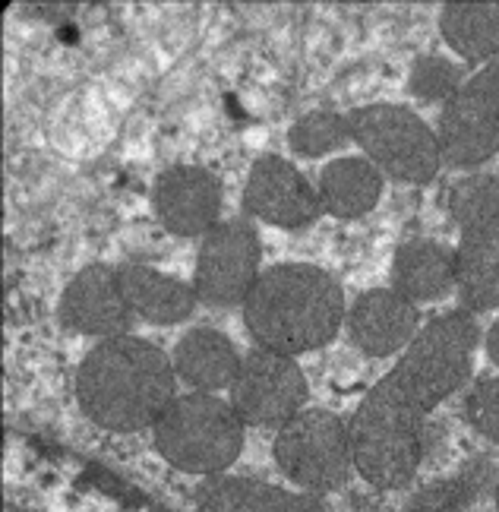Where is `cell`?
<instances>
[{
	"instance_id": "cell-1",
	"label": "cell",
	"mask_w": 499,
	"mask_h": 512,
	"mask_svg": "<svg viewBox=\"0 0 499 512\" xmlns=\"http://www.w3.org/2000/svg\"><path fill=\"white\" fill-rule=\"evenodd\" d=\"M481 326L468 310H449L417 332L348 424L354 468L376 490L408 487L427 452V418L471 377Z\"/></svg>"
},
{
	"instance_id": "cell-2",
	"label": "cell",
	"mask_w": 499,
	"mask_h": 512,
	"mask_svg": "<svg viewBox=\"0 0 499 512\" xmlns=\"http://www.w3.org/2000/svg\"><path fill=\"white\" fill-rule=\"evenodd\" d=\"M76 396L98 427L136 433L155 427L177 399V373L162 348L136 336H117L98 342L79 364Z\"/></svg>"
},
{
	"instance_id": "cell-3",
	"label": "cell",
	"mask_w": 499,
	"mask_h": 512,
	"mask_svg": "<svg viewBox=\"0 0 499 512\" xmlns=\"http://www.w3.org/2000/svg\"><path fill=\"white\" fill-rule=\"evenodd\" d=\"M345 320V294L329 272L282 263L259 272L244 301V326L256 348L304 354L329 345Z\"/></svg>"
},
{
	"instance_id": "cell-4",
	"label": "cell",
	"mask_w": 499,
	"mask_h": 512,
	"mask_svg": "<svg viewBox=\"0 0 499 512\" xmlns=\"http://www.w3.org/2000/svg\"><path fill=\"white\" fill-rule=\"evenodd\" d=\"M449 215L462 241L455 250V291L462 310L499 307V177L471 174L449 190Z\"/></svg>"
},
{
	"instance_id": "cell-5",
	"label": "cell",
	"mask_w": 499,
	"mask_h": 512,
	"mask_svg": "<svg viewBox=\"0 0 499 512\" xmlns=\"http://www.w3.org/2000/svg\"><path fill=\"white\" fill-rule=\"evenodd\" d=\"M152 430L158 456L190 475H222L244 446V418L212 392L177 396Z\"/></svg>"
},
{
	"instance_id": "cell-6",
	"label": "cell",
	"mask_w": 499,
	"mask_h": 512,
	"mask_svg": "<svg viewBox=\"0 0 499 512\" xmlns=\"http://www.w3.org/2000/svg\"><path fill=\"white\" fill-rule=\"evenodd\" d=\"M351 140L367 159L402 184H427L443 165L436 133L411 108L367 105L348 114Z\"/></svg>"
},
{
	"instance_id": "cell-7",
	"label": "cell",
	"mask_w": 499,
	"mask_h": 512,
	"mask_svg": "<svg viewBox=\"0 0 499 512\" xmlns=\"http://www.w3.org/2000/svg\"><path fill=\"white\" fill-rule=\"evenodd\" d=\"M275 462L285 478L310 494L342 487L351 478L354 449L345 421L326 408L297 411L275 437Z\"/></svg>"
},
{
	"instance_id": "cell-8",
	"label": "cell",
	"mask_w": 499,
	"mask_h": 512,
	"mask_svg": "<svg viewBox=\"0 0 499 512\" xmlns=\"http://www.w3.org/2000/svg\"><path fill=\"white\" fill-rule=\"evenodd\" d=\"M436 140L449 168H477L499 152V61L474 73L443 105Z\"/></svg>"
},
{
	"instance_id": "cell-9",
	"label": "cell",
	"mask_w": 499,
	"mask_h": 512,
	"mask_svg": "<svg viewBox=\"0 0 499 512\" xmlns=\"http://www.w3.org/2000/svg\"><path fill=\"white\" fill-rule=\"evenodd\" d=\"M310 396L304 370L294 358L266 348H253L241 358V370L231 386V405L244 424L282 427Z\"/></svg>"
},
{
	"instance_id": "cell-10",
	"label": "cell",
	"mask_w": 499,
	"mask_h": 512,
	"mask_svg": "<svg viewBox=\"0 0 499 512\" xmlns=\"http://www.w3.org/2000/svg\"><path fill=\"white\" fill-rule=\"evenodd\" d=\"M259 234L247 219L218 222L199 247L196 298L209 307H237L259 279Z\"/></svg>"
},
{
	"instance_id": "cell-11",
	"label": "cell",
	"mask_w": 499,
	"mask_h": 512,
	"mask_svg": "<svg viewBox=\"0 0 499 512\" xmlns=\"http://www.w3.org/2000/svg\"><path fill=\"white\" fill-rule=\"evenodd\" d=\"M57 317H61L64 329L79 332V336H98L102 342L130 336V326L136 320L121 279H117V269L102 263L73 275L61 294V304H57Z\"/></svg>"
},
{
	"instance_id": "cell-12",
	"label": "cell",
	"mask_w": 499,
	"mask_h": 512,
	"mask_svg": "<svg viewBox=\"0 0 499 512\" xmlns=\"http://www.w3.org/2000/svg\"><path fill=\"white\" fill-rule=\"evenodd\" d=\"M244 209L256 215V219L288 231L307 228L323 212L316 187L282 155L256 159L247 177Z\"/></svg>"
},
{
	"instance_id": "cell-13",
	"label": "cell",
	"mask_w": 499,
	"mask_h": 512,
	"mask_svg": "<svg viewBox=\"0 0 499 512\" xmlns=\"http://www.w3.org/2000/svg\"><path fill=\"white\" fill-rule=\"evenodd\" d=\"M152 206L158 222L177 238H206L222 215V184L206 168L174 165L158 174Z\"/></svg>"
},
{
	"instance_id": "cell-14",
	"label": "cell",
	"mask_w": 499,
	"mask_h": 512,
	"mask_svg": "<svg viewBox=\"0 0 499 512\" xmlns=\"http://www.w3.org/2000/svg\"><path fill=\"white\" fill-rule=\"evenodd\" d=\"M421 313L395 288L364 291L348 310V336L370 358H389L398 348L414 342Z\"/></svg>"
},
{
	"instance_id": "cell-15",
	"label": "cell",
	"mask_w": 499,
	"mask_h": 512,
	"mask_svg": "<svg viewBox=\"0 0 499 512\" xmlns=\"http://www.w3.org/2000/svg\"><path fill=\"white\" fill-rule=\"evenodd\" d=\"M199 512H332L319 494H297L256 478L212 475L196 487Z\"/></svg>"
},
{
	"instance_id": "cell-16",
	"label": "cell",
	"mask_w": 499,
	"mask_h": 512,
	"mask_svg": "<svg viewBox=\"0 0 499 512\" xmlns=\"http://www.w3.org/2000/svg\"><path fill=\"white\" fill-rule=\"evenodd\" d=\"M117 279L127 294V304L133 310V317L155 323V326H174L184 323L190 313L196 310V288L165 275L152 266L127 263L117 269Z\"/></svg>"
},
{
	"instance_id": "cell-17",
	"label": "cell",
	"mask_w": 499,
	"mask_h": 512,
	"mask_svg": "<svg viewBox=\"0 0 499 512\" xmlns=\"http://www.w3.org/2000/svg\"><path fill=\"white\" fill-rule=\"evenodd\" d=\"M174 373L181 377L193 392H218L231 389L241 370V354L231 345L228 336L215 329H190L177 342L171 354Z\"/></svg>"
},
{
	"instance_id": "cell-18",
	"label": "cell",
	"mask_w": 499,
	"mask_h": 512,
	"mask_svg": "<svg viewBox=\"0 0 499 512\" xmlns=\"http://www.w3.org/2000/svg\"><path fill=\"white\" fill-rule=\"evenodd\" d=\"M316 193L323 212L335 219H361L383 196V171L361 155L335 159L319 174Z\"/></svg>"
},
{
	"instance_id": "cell-19",
	"label": "cell",
	"mask_w": 499,
	"mask_h": 512,
	"mask_svg": "<svg viewBox=\"0 0 499 512\" xmlns=\"http://www.w3.org/2000/svg\"><path fill=\"white\" fill-rule=\"evenodd\" d=\"M392 285L408 301H436L455 288V250L436 241H405L395 250Z\"/></svg>"
},
{
	"instance_id": "cell-20",
	"label": "cell",
	"mask_w": 499,
	"mask_h": 512,
	"mask_svg": "<svg viewBox=\"0 0 499 512\" xmlns=\"http://www.w3.org/2000/svg\"><path fill=\"white\" fill-rule=\"evenodd\" d=\"M439 32L446 45L465 61H490L499 54V0L474 4V0H452L439 13Z\"/></svg>"
},
{
	"instance_id": "cell-21",
	"label": "cell",
	"mask_w": 499,
	"mask_h": 512,
	"mask_svg": "<svg viewBox=\"0 0 499 512\" xmlns=\"http://www.w3.org/2000/svg\"><path fill=\"white\" fill-rule=\"evenodd\" d=\"M490 475H493V468L487 462H474L465 471H458V475L421 490V494L405 506V512H462L477 494H481V487L487 484Z\"/></svg>"
},
{
	"instance_id": "cell-22",
	"label": "cell",
	"mask_w": 499,
	"mask_h": 512,
	"mask_svg": "<svg viewBox=\"0 0 499 512\" xmlns=\"http://www.w3.org/2000/svg\"><path fill=\"white\" fill-rule=\"evenodd\" d=\"M348 140H351L348 114H338V111H310L288 130L291 149L297 155H304V159L329 155L335 149H342Z\"/></svg>"
},
{
	"instance_id": "cell-23",
	"label": "cell",
	"mask_w": 499,
	"mask_h": 512,
	"mask_svg": "<svg viewBox=\"0 0 499 512\" xmlns=\"http://www.w3.org/2000/svg\"><path fill=\"white\" fill-rule=\"evenodd\" d=\"M465 83V70L452 64L449 57L427 54L417 57L411 73H408V89L414 98H424V102H449V98L462 89Z\"/></svg>"
},
{
	"instance_id": "cell-24",
	"label": "cell",
	"mask_w": 499,
	"mask_h": 512,
	"mask_svg": "<svg viewBox=\"0 0 499 512\" xmlns=\"http://www.w3.org/2000/svg\"><path fill=\"white\" fill-rule=\"evenodd\" d=\"M465 421L481 433V437L499 443V377H487L465 396Z\"/></svg>"
},
{
	"instance_id": "cell-25",
	"label": "cell",
	"mask_w": 499,
	"mask_h": 512,
	"mask_svg": "<svg viewBox=\"0 0 499 512\" xmlns=\"http://www.w3.org/2000/svg\"><path fill=\"white\" fill-rule=\"evenodd\" d=\"M487 354H490V361L499 367V320L490 326V332H487Z\"/></svg>"
},
{
	"instance_id": "cell-26",
	"label": "cell",
	"mask_w": 499,
	"mask_h": 512,
	"mask_svg": "<svg viewBox=\"0 0 499 512\" xmlns=\"http://www.w3.org/2000/svg\"><path fill=\"white\" fill-rule=\"evenodd\" d=\"M493 512H499V484H496V497H493Z\"/></svg>"
}]
</instances>
